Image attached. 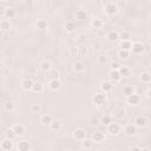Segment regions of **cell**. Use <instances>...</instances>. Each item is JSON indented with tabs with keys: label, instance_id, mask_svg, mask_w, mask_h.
<instances>
[{
	"label": "cell",
	"instance_id": "1",
	"mask_svg": "<svg viewBox=\"0 0 151 151\" xmlns=\"http://www.w3.org/2000/svg\"><path fill=\"white\" fill-rule=\"evenodd\" d=\"M122 126H120V124L119 123H117V122H114V120H112L107 126H106V131L111 134V136H118L120 132H122Z\"/></svg>",
	"mask_w": 151,
	"mask_h": 151
},
{
	"label": "cell",
	"instance_id": "2",
	"mask_svg": "<svg viewBox=\"0 0 151 151\" xmlns=\"http://www.w3.org/2000/svg\"><path fill=\"white\" fill-rule=\"evenodd\" d=\"M118 9L119 8L116 6L114 2H106L104 6V13L107 15H114L118 12Z\"/></svg>",
	"mask_w": 151,
	"mask_h": 151
},
{
	"label": "cell",
	"instance_id": "3",
	"mask_svg": "<svg viewBox=\"0 0 151 151\" xmlns=\"http://www.w3.org/2000/svg\"><path fill=\"white\" fill-rule=\"evenodd\" d=\"M144 44L143 42H140V41H133L132 42V45H131V51L130 52H132V53H134V54H140V53H143L144 52Z\"/></svg>",
	"mask_w": 151,
	"mask_h": 151
},
{
	"label": "cell",
	"instance_id": "4",
	"mask_svg": "<svg viewBox=\"0 0 151 151\" xmlns=\"http://www.w3.org/2000/svg\"><path fill=\"white\" fill-rule=\"evenodd\" d=\"M136 127H145L147 125V118L144 116H137L132 123Z\"/></svg>",
	"mask_w": 151,
	"mask_h": 151
},
{
	"label": "cell",
	"instance_id": "5",
	"mask_svg": "<svg viewBox=\"0 0 151 151\" xmlns=\"http://www.w3.org/2000/svg\"><path fill=\"white\" fill-rule=\"evenodd\" d=\"M122 131H123L125 134H127V136H134V134L137 133V127H136L132 123H129V124H126V125L123 126Z\"/></svg>",
	"mask_w": 151,
	"mask_h": 151
},
{
	"label": "cell",
	"instance_id": "6",
	"mask_svg": "<svg viewBox=\"0 0 151 151\" xmlns=\"http://www.w3.org/2000/svg\"><path fill=\"white\" fill-rule=\"evenodd\" d=\"M53 119H54V117L50 113H42L39 117V122H40L41 125H50Z\"/></svg>",
	"mask_w": 151,
	"mask_h": 151
},
{
	"label": "cell",
	"instance_id": "7",
	"mask_svg": "<svg viewBox=\"0 0 151 151\" xmlns=\"http://www.w3.org/2000/svg\"><path fill=\"white\" fill-rule=\"evenodd\" d=\"M17 149H18V151H31V144H29L28 140L21 139V140L18 142Z\"/></svg>",
	"mask_w": 151,
	"mask_h": 151
},
{
	"label": "cell",
	"instance_id": "8",
	"mask_svg": "<svg viewBox=\"0 0 151 151\" xmlns=\"http://www.w3.org/2000/svg\"><path fill=\"white\" fill-rule=\"evenodd\" d=\"M91 139L93 140V143H101V142H104V139H105V134H104V132L103 131H94L93 133H92V137H91Z\"/></svg>",
	"mask_w": 151,
	"mask_h": 151
},
{
	"label": "cell",
	"instance_id": "9",
	"mask_svg": "<svg viewBox=\"0 0 151 151\" xmlns=\"http://www.w3.org/2000/svg\"><path fill=\"white\" fill-rule=\"evenodd\" d=\"M105 100H106V94L103 92H98L93 96V103L96 105H101V104H104Z\"/></svg>",
	"mask_w": 151,
	"mask_h": 151
},
{
	"label": "cell",
	"instance_id": "10",
	"mask_svg": "<svg viewBox=\"0 0 151 151\" xmlns=\"http://www.w3.org/2000/svg\"><path fill=\"white\" fill-rule=\"evenodd\" d=\"M73 137H74V139L81 142L84 138H86L85 130H83L81 127H77V129H74V131H73Z\"/></svg>",
	"mask_w": 151,
	"mask_h": 151
},
{
	"label": "cell",
	"instance_id": "11",
	"mask_svg": "<svg viewBox=\"0 0 151 151\" xmlns=\"http://www.w3.org/2000/svg\"><path fill=\"white\" fill-rule=\"evenodd\" d=\"M72 70L76 72V73H81L85 71V64L80 60H77L72 64Z\"/></svg>",
	"mask_w": 151,
	"mask_h": 151
},
{
	"label": "cell",
	"instance_id": "12",
	"mask_svg": "<svg viewBox=\"0 0 151 151\" xmlns=\"http://www.w3.org/2000/svg\"><path fill=\"white\" fill-rule=\"evenodd\" d=\"M33 84H34V81L31 78H25V79L21 80V88L24 91H31Z\"/></svg>",
	"mask_w": 151,
	"mask_h": 151
},
{
	"label": "cell",
	"instance_id": "13",
	"mask_svg": "<svg viewBox=\"0 0 151 151\" xmlns=\"http://www.w3.org/2000/svg\"><path fill=\"white\" fill-rule=\"evenodd\" d=\"M109 78H110V80H111L112 84H113V83H119V81L122 80V77H120L119 72H118V71H114V70H110V72H109Z\"/></svg>",
	"mask_w": 151,
	"mask_h": 151
},
{
	"label": "cell",
	"instance_id": "14",
	"mask_svg": "<svg viewBox=\"0 0 151 151\" xmlns=\"http://www.w3.org/2000/svg\"><path fill=\"white\" fill-rule=\"evenodd\" d=\"M12 130H13V132L17 134V137L18 136H22L24 133H25V126L22 125V124H13L12 125V127H11Z\"/></svg>",
	"mask_w": 151,
	"mask_h": 151
},
{
	"label": "cell",
	"instance_id": "15",
	"mask_svg": "<svg viewBox=\"0 0 151 151\" xmlns=\"http://www.w3.org/2000/svg\"><path fill=\"white\" fill-rule=\"evenodd\" d=\"M0 145H1V150H4V151H11L12 147H13V140H9V139L5 138V139H2L0 142Z\"/></svg>",
	"mask_w": 151,
	"mask_h": 151
},
{
	"label": "cell",
	"instance_id": "16",
	"mask_svg": "<svg viewBox=\"0 0 151 151\" xmlns=\"http://www.w3.org/2000/svg\"><path fill=\"white\" fill-rule=\"evenodd\" d=\"M140 100V97L137 94V93H133V94H130L126 97V103L130 104V105H137Z\"/></svg>",
	"mask_w": 151,
	"mask_h": 151
},
{
	"label": "cell",
	"instance_id": "17",
	"mask_svg": "<svg viewBox=\"0 0 151 151\" xmlns=\"http://www.w3.org/2000/svg\"><path fill=\"white\" fill-rule=\"evenodd\" d=\"M39 67H40V70H41V71H44V72H48V71H51V68H52V64H51V61H50V60L44 59V60H41V61H40Z\"/></svg>",
	"mask_w": 151,
	"mask_h": 151
},
{
	"label": "cell",
	"instance_id": "18",
	"mask_svg": "<svg viewBox=\"0 0 151 151\" xmlns=\"http://www.w3.org/2000/svg\"><path fill=\"white\" fill-rule=\"evenodd\" d=\"M48 87L52 91H58L61 87V81L59 79H51L50 83H48Z\"/></svg>",
	"mask_w": 151,
	"mask_h": 151
},
{
	"label": "cell",
	"instance_id": "19",
	"mask_svg": "<svg viewBox=\"0 0 151 151\" xmlns=\"http://www.w3.org/2000/svg\"><path fill=\"white\" fill-rule=\"evenodd\" d=\"M11 27H12V24H11V21H9L8 19L5 18V19H1V20H0V29H1V31H4V32L9 31Z\"/></svg>",
	"mask_w": 151,
	"mask_h": 151
},
{
	"label": "cell",
	"instance_id": "20",
	"mask_svg": "<svg viewBox=\"0 0 151 151\" xmlns=\"http://www.w3.org/2000/svg\"><path fill=\"white\" fill-rule=\"evenodd\" d=\"M80 144H81V146H83V149H85V150H90V149H92L93 147V140L91 139V138H84L81 142H80Z\"/></svg>",
	"mask_w": 151,
	"mask_h": 151
},
{
	"label": "cell",
	"instance_id": "21",
	"mask_svg": "<svg viewBox=\"0 0 151 151\" xmlns=\"http://www.w3.org/2000/svg\"><path fill=\"white\" fill-rule=\"evenodd\" d=\"M118 72H119L120 77L123 78V77H129V76H130V73H131V70H130V67H129V66H126V65H122V66L119 67Z\"/></svg>",
	"mask_w": 151,
	"mask_h": 151
},
{
	"label": "cell",
	"instance_id": "22",
	"mask_svg": "<svg viewBox=\"0 0 151 151\" xmlns=\"http://www.w3.org/2000/svg\"><path fill=\"white\" fill-rule=\"evenodd\" d=\"M101 91H103V93H109V92H111L112 91V88H113V84L111 83V81H104L103 84H101Z\"/></svg>",
	"mask_w": 151,
	"mask_h": 151
},
{
	"label": "cell",
	"instance_id": "23",
	"mask_svg": "<svg viewBox=\"0 0 151 151\" xmlns=\"http://www.w3.org/2000/svg\"><path fill=\"white\" fill-rule=\"evenodd\" d=\"M106 38H107L109 41L114 42V41H117V40L119 39V35H118V32H117V31H110V32L106 34Z\"/></svg>",
	"mask_w": 151,
	"mask_h": 151
},
{
	"label": "cell",
	"instance_id": "24",
	"mask_svg": "<svg viewBox=\"0 0 151 151\" xmlns=\"http://www.w3.org/2000/svg\"><path fill=\"white\" fill-rule=\"evenodd\" d=\"M119 60H127L131 55V52L130 51H124V50H119L118 53H117Z\"/></svg>",
	"mask_w": 151,
	"mask_h": 151
},
{
	"label": "cell",
	"instance_id": "25",
	"mask_svg": "<svg viewBox=\"0 0 151 151\" xmlns=\"http://www.w3.org/2000/svg\"><path fill=\"white\" fill-rule=\"evenodd\" d=\"M50 126V129L52 130V131H59L60 129H61V122L60 120H58V119H53L52 120V123L48 125Z\"/></svg>",
	"mask_w": 151,
	"mask_h": 151
},
{
	"label": "cell",
	"instance_id": "26",
	"mask_svg": "<svg viewBox=\"0 0 151 151\" xmlns=\"http://www.w3.org/2000/svg\"><path fill=\"white\" fill-rule=\"evenodd\" d=\"M118 35H119V39L122 40V41H129V40H131V33L129 32V31H122L120 33H118Z\"/></svg>",
	"mask_w": 151,
	"mask_h": 151
},
{
	"label": "cell",
	"instance_id": "27",
	"mask_svg": "<svg viewBox=\"0 0 151 151\" xmlns=\"http://www.w3.org/2000/svg\"><path fill=\"white\" fill-rule=\"evenodd\" d=\"M5 17L6 19H12L15 17V9L13 7H6L5 8Z\"/></svg>",
	"mask_w": 151,
	"mask_h": 151
},
{
	"label": "cell",
	"instance_id": "28",
	"mask_svg": "<svg viewBox=\"0 0 151 151\" xmlns=\"http://www.w3.org/2000/svg\"><path fill=\"white\" fill-rule=\"evenodd\" d=\"M103 25H104V22H103V20L99 19V18H94V19H92V21H91V26H92L93 28H101Z\"/></svg>",
	"mask_w": 151,
	"mask_h": 151
},
{
	"label": "cell",
	"instance_id": "29",
	"mask_svg": "<svg viewBox=\"0 0 151 151\" xmlns=\"http://www.w3.org/2000/svg\"><path fill=\"white\" fill-rule=\"evenodd\" d=\"M31 91L34 92V93H42V92H44V86H42V84H40V83H34Z\"/></svg>",
	"mask_w": 151,
	"mask_h": 151
},
{
	"label": "cell",
	"instance_id": "30",
	"mask_svg": "<svg viewBox=\"0 0 151 151\" xmlns=\"http://www.w3.org/2000/svg\"><path fill=\"white\" fill-rule=\"evenodd\" d=\"M140 81L144 83V84H149L151 81V76H150V73L147 71H145V72H143L140 74Z\"/></svg>",
	"mask_w": 151,
	"mask_h": 151
},
{
	"label": "cell",
	"instance_id": "31",
	"mask_svg": "<svg viewBox=\"0 0 151 151\" xmlns=\"http://www.w3.org/2000/svg\"><path fill=\"white\" fill-rule=\"evenodd\" d=\"M134 93V88L131 86V85H125L124 87H123V94L125 96V97H127V96H130V94H133Z\"/></svg>",
	"mask_w": 151,
	"mask_h": 151
},
{
	"label": "cell",
	"instance_id": "32",
	"mask_svg": "<svg viewBox=\"0 0 151 151\" xmlns=\"http://www.w3.org/2000/svg\"><path fill=\"white\" fill-rule=\"evenodd\" d=\"M37 28H39V29H47V28H48L47 21L44 20V19H39V20L37 21Z\"/></svg>",
	"mask_w": 151,
	"mask_h": 151
},
{
	"label": "cell",
	"instance_id": "33",
	"mask_svg": "<svg viewBox=\"0 0 151 151\" xmlns=\"http://www.w3.org/2000/svg\"><path fill=\"white\" fill-rule=\"evenodd\" d=\"M5 138H7V139H9V140H14L15 138H17V134L13 132V130L9 127V129H7L6 131H5Z\"/></svg>",
	"mask_w": 151,
	"mask_h": 151
},
{
	"label": "cell",
	"instance_id": "34",
	"mask_svg": "<svg viewBox=\"0 0 151 151\" xmlns=\"http://www.w3.org/2000/svg\"><path fill=\"white\" fill-rule=\"evenodd\" d=\"M74 17L77 20H84V19H86V12L84 9H78V11H76Z\"/></svg>",
	"mask_w": 151,
	"mask_h": 151
},
{
	"label": "cell",
	"instance_id": "35",
	"mask_svg": "<svg viewBox=\"0 0 151 151\" xmlns=\"http://www.w3.org/2000/svg\"><path fill=\"white\" fill-rule=\"evenodd\" d=\"M131 40L129 41H120V50H124V51H131Z\"/></svg>",
	"mask_w": 151,
	"mask_h": 151
},
{
	"label": "cell",
	"instance_id": "36",
	"mask_svg": "<svg viewBox=\"0 0 151 151\" xmlns=\"http://www.w3.org/2000/svg\"><path fill=\"white\" fill-rule=\"evenodd\" d=\"M112 122V116H110V114H104L101 118H100V123H103L104 125H109L110 123Z\"/></svg>",
	"mask_w": 151,
	"mask_h": 151
},
{
	"label": "cell",
	"instance_id": "37",
	"mask_svg": "<svg viewBox=\"0 0 151 151\" xmlns=\"http://www.w3.org/2000/svg\"><path fill=\"white\" fill-rule=\"evenodd\" d=\"M74 28H76V26H74V22H73V21H66V24H65V29H66V32L71 33V32L74 31Z\"/></svg>",
	"mask_w": 151,
	"mask_h": 151
},
{
	"label": "cell",
	"instance_id": "38",
	"mask_svg": "<svg viewBox=\"0 0 151 151\" xmlns=\"http://www.w3.org/2000/svg\"><path fill=\"white\" fill-rule=\"evenodd\" d=\"M113 116H114L116 118H123V117L125 116V110H124L123 107H119V109H117V110L114 111Z\"/></svg>",
	"mask_w": 151,
	"mask_h": 151
},
{
	"label": "cell",
	"instance_id": "39",
	"mask_svg": "<svg viewBox=\"0 0 151 151\" xmlns=\"http://www.w3.org/2000/svg\"><path fill=\"white\" fill-rule=\"evenodd\" d=\"M97 63L99 64V65H105L106 63H107V57L106 55H98L97 57Z\"/></svg>",
	"mask_w": 151,
	"mask_h": 151
},
{
	"label": "cell",
	"instance_id": "40",
	"mask_svg": "<svg viewBox=\"0 0 151 151\" xmlns=\"http://www.w3.org/2000/svg\"><path fill=\"white\" fill-rule=\"evenodd\" d=\"M4 109H5V111L11 112V111H13V110H14V104H13L12 101H7V103H5Z\"/></svg>",
	"mask_w": 151,
	"mask_h": 151
},
{
	"label": "cell",
	"instance_id": "41",
	"mask_svg": "<svg viewBox=\"0 0 151 151\" xmlns=\"http://www.w3.org/2000/svg\"><path fill=\"white\" fill-rule=\"evenodd\" d=\"M110 66H111V70H114V71H118L119 70V67L122 66V64L119 63V61H111L110 63Z\"/></svg>",
	"mask_w": 151,
	"mask_h": 151
},
{
	"label": "cell",
	"instance_id": "42",
	"mask_svg": "<svg viewBox=\"0 0 151 151\" xmlns=\"http://www.w3.org/2000/svg\"><path fill=\"white\" fill-rule=\"evenodd\" d=\"M40 110H41V106H40L39 104H33V105L31 106V111H32L33 113H39Z\"/></svg>",
	"mask_w": 151,
	"mask_h": 151
},
{
	"label": "cell",
	"instance_id": "43",
	"mask_svg": "<svg viewBox=\"0 0 151 151\" xmlns=\"http://www.w3.org/2000/svg\"><path fill=\"white\" fill-rule=\"evenodd\" d=\"M99 123H100V119L97 118V117H92V118L90 119V124H91V125H98Z\"/></svg>",
	"mask_w": 151,
	"mask_h": 151
},
{
	"label": "cell",
	"instance_id": "44",
	"mask_svg": "<svg viewBox=\"0 0 151 151\" xmlns=\"http://www.w3.org/2000/svg\"><path fill=\"white\" fill-rule=\"evenodd\" d=\"M140 150H142V147H139V146H132L130 149V151H140Z\"/></svg>",
	"mask_w": 151,
	"mask_h": 151
},
{
	"label": "cell",
	"instance_id": "45",
	"mask_svg": "<svg viewBox=\"0 0 151 151\" xmlns=\"http://www.w3.org/2000/svg\"><path fill=\"white\" fill-rule=\"evenodd\" d=\"M84 38H85V37H84L83 34H80V35H79V39H78V41H80V42H83V41H84Z\"/></svg>",
	"mask_w": 151,
	"mask_h": 151
},
{
	"label": "cell",
	"instance_id": "46",
	"mask_svg": "<svg viewBox=\"0 0 151 151\" xmlns=\"http://www.w3.org/2000/svg\"><path fill=\"white\" fill-rule=\"evenodd\" d=\"M140 151H150V149H149V147H142Z\"/></svg>",
	"mask_w": 151,
	"mask_h": 151
},
{
	"label": "cell",
	"instance_id": "47",
	"mask_svg": "<svg viewBox=\"0 0 151 151\" xmlns=\"http://www.w3.org/2000/svg\"><path fill=\"white\" fill-rule=\"evenodd\" d=\"M0 150H1V145H0Z\"/></svg>",
	"mask_w": 151,
	"mask_h": 151
}]
</instances>
